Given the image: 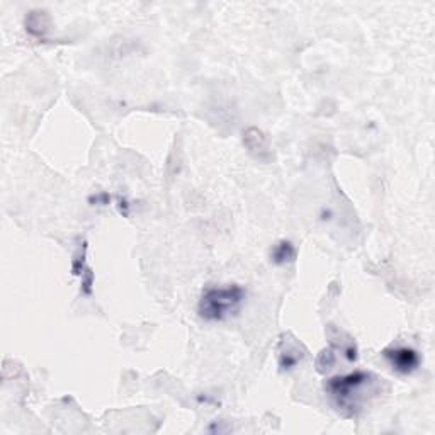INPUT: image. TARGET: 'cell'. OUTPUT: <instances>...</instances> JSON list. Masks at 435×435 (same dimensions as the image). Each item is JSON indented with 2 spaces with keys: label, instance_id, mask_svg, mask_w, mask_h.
I'll return each mask as SVG.
<instances>
[{
  "label": "cell",
  "instance_id": "1",
  "mask_svg": "<svg viewBox=\"0 0 435 435\" xmlns=\"http://www.w3.org/2000/svg\"><path fill=\"white\" fill-rule=\"evenodd\" d=\"M374 376L364 371L335 376L326 381L325 389L332 398L337 410L342 411L345 417H355L362 410L367 401V395L373 391Z\"/></svg>",
  "mask_w": 435,
  "mask_h": 435
},
{
  "label": "cell",
  "instance_id": "2",
  "mask_svg": "<svg viewBox=\"0 0 435 435\" xmlns=\"http://www.w3.org/2000/svg\"><path fill=\"white\" fill-rule=\"evenodd\" d=\"M247 292L238 284L206 287L197 305V313L204 321H227L240 313Z\"/></svg>",
  "mask_w": 435,
  "mask_h": 435
},
{
  "label": "cell",
  "instance_id": "3",
  "mask_svg": "<svg viewBox=\"0 0 435 435\" xmlns=\"http://www.w3.org/2000/svg\"><path fill=\"white\" fill-rule=\"evenodd\" d=\"M386 361L400 374H411L418 369L420 355L417 350L408 347H393L384 350Z\"/></svg>",
  "mask_w": 435,
  "mask_h": 435
},
{
  "label": "cell",
  "instance_id": "4",
  "mask_svg": "<svg viewBox=\"0 0 435 435\" xmlns=\"http://www.w3.org/2000/svg\"><path fill=\"white\" fill-rule=\"evenodd\" d=\"M299 345L294 340H286V337L281 342V350H279V364L283 371L294 369L299 362L305 357V350H299Z\"/></svg>",
  "mask_w": 435,
  "mask_h": 435
},
{
  "label": "cell",
  "instance_id": "5",
  "mask_svg": "<svg viewBox=\"0 0 435 435\" xmlns=\"http://www.w3.org/2000/svg\"><path fill=\"white\" fill-rule=\"evenodd\" d=\"M245 145L249 146V150L252 153H255V157L260 160H267L269 159V145L267 140H265L264 134L260 133L258 130H249L245 133Z\"/></svg>",
  "mask_w": 435,
  "mask_h": 435
},
{
  "label": "cell",
  "instance_id": "6",
  "mask_svg": "<svg viewBox=\"0 0 435 435\" xmlns=\"http://www.w3.org/2000/svg\"><path fill=\"white\" fill-rule=\"evenodd\" d=\"M296 257V249L291 242H283L276 243L271 250V260L276 265H284V264H290V262L294 260Z\"/></svg>",
  "mask_w": 435,
  "mask_h": 435
},
{
  "label": "cell",
  "instance_id": "7",
  "mask_svg": "<svg viewBox=\"0 0 435 435\" xmlns=\"http://www.w3.org/2000/svg\"><path fill=\"white\" fill-rule=\"evenodd\" d=\"M44 19H46L44 12H31L26 19V29L35 36H44V33L48 31V24L44 22Z\"/></svg>",
  "mask_w": 435,
  "mask_h": 435
}]
</instances>
